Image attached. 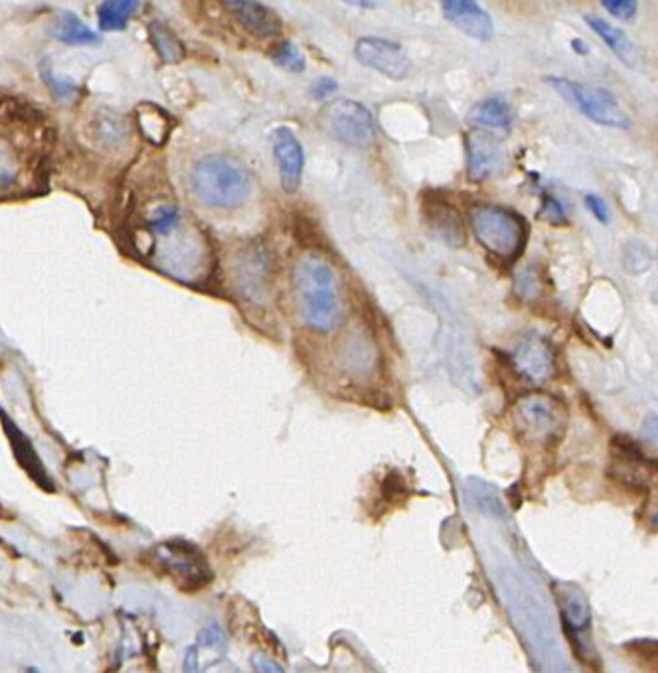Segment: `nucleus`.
<instances>
[{"label": "nucleus", "mask_w": 658, "mask_h": 673, "mask_svg": "<svg viewBox=\"0 0 658 673\" xmlns=\"http://www.w3.org/2000/svg\"><path fill=\"white\" fill-rule=\"evenodd\" d=\"M303 322L315 332H330L339 322L337 275L320 255H303L293 269Z\"/></svg>", "instance_id": "1"}, {"label": "nucleus", "mask_w": 658, "mask_h": 673, "mask_svg": "<svg viewBox=\"0 0 658 673\" xmlns=\"http://www.w3.org/2000/svg\"><path fill=\"white\" fill-rule=\"evenodd\" d=\"M190 186L198 202L216 210H233L252 194L250 173L228 154H208L194 164Z\"/></svg>", "instance_id": "2"}, {"label": "nucleus", "mask_w": 658, "mask_h": 673, "mask_svg": "<svg viewBox=\"0 0 658 673\" xmlns=\"http://www.w3.org/2000/svg\"><path fill=\"white\" fill-rule=\"evenodd\" d=\"M474 238L484 250L503 261L518 260L528 243V223L504 206L474 203L469 212Z\"/></svg>", "instance_id": "3"}, {"label": "nucleus", "mask_w": 658, "mask_h": 673, "mask_svg": "<svg viewBox=\"0 0 658 673\" xmlns=\"http://www.w3.org/2000/svg\"><path fill=\"white\" fill-rule=\"evenodd\" d=\"M546 84L562 96L581 115L607 129H629L630 119L610 89L590 86L570 77H546Z\"/></svg>", "instance_id": "4"}, {"label": "nucleus", "mask_w": 658, "mask_h": 673, "mask_svg": "<svg viewBox=\"0 0 658 673\" xmlns=\"http://www.w3.org/2000/svg\"><path fill=\"white\" fill-rule=\"evenodd\" d=\"M151 563L161 569L176 587L196 593L212 583L213 573L202 551L186 541H166L151 551Z\"/></svg>", "instance_id": "5"}, {"label": "nucleus", "mask_w": 658, "mask_h": 673, "mask_svg": "<svg viewBox=\"0 0 658 673\" xmlns=\"http://www.w3.org/2000/svg\"><path fill=\"white\" fill-rule=\"evenodd\" d=\"M518 431L530 443H550L562 437L568 424V411L558 397L550 394H528L513 409Z\"/></svg>", "instance_id": "6"}, {"label": "nucleus", "mask_w": 658, "mask_h": 673, "mask_svg": "<svg viewBox=\"0 0 658 673\" xmlns=\"http://www.w3.org/2000/svg\"><path fill=\"white\" fill-rule=\"evenodd\" d=\"M319 126L332 141L352 148H369L376 135L372 111L354 99H335L322 107Z\"/></svg>", "instance_id": "7"}, {"label": "nucleus", "mask_w": 658, "mask_h": 673, "mask_svg": "<svg viewBox=\"0 0 658 673\" xmlns=\"http://www.w3.org/2000/svg\"><path fill=\"white\" fill-rule=\"evenodd\" d=\"M611 481L635 490H647L657 481L658 462L649 459L627 434H617L611 443Z\"/></svg>", "instance_id": "8"}, {"label": "nucleus", "mask_w": 658, "mask_h": 673, "mask_svg": "<svg viewBox=\"0 0 658 673\" xmlns=\"http://www.w3.org/2000/svg\"><path fill=\"white\" fill-rule=\"evenodd\" d=\"M354 56L364 68L374 69L380 76L387 77L392 81L406 79L412 69L406 49L394 40L362 36L354 46Z\"/></svg>", "instance_id": "9"}, {"label": "nucleus", "mask_w": 658, "mask_h": 673, "mask_svg": "<svg viewBox=\"0 0 658 673\" xmlns=\"http://www.w3.org/2000/svg\"><path fill=\"white\" fill-rule=\"evenodd\" d=\"M273 156L279 168V180H282L285 192H297L303 183L305 173V153L297 135L289 126H277L273 133Z\"/></svg>", "instance_id": "10"}, {"label": "nucleus", "mask_w": 658, "mask_h": 673, "mask_svg": "<svg viewBox=\"0 0 658 673\" xmlns=\"http://www.w3.org/2000/svg\"><path fill=\"white\" fill-rule=\"evenodd\" d=\"M443 16L461 34L479 42H489L494 36L491 14L476 0H439Z\"/></svg>", "instance_id": "11"}, {"label": "nucleus", "mask_w": 658, "mask_h": 673, "mask_svg": "<svg viewBox=\"0 0 658 673\" xmlns=\"http://www.w3.org/2000/svg\"><path fill=\"white\" fill-rule=\"evenodd\" d=\"M235 289L250 302L260 305L267 297V283H270V261L263 250H250L242 253L235 263Z\"/></svg>", "instance_id": "12"}, {"label": "nucleus", "mask_w": 658, "mask_h": 673, "mask_svg": "<svg viewBox=\"0 0 658 673\" xmlns=\"http://www.w3.org/2000/svg\"><path fill=\"white\" fill-rule=\"evenodd\" d=\"M223 2L235 22L253 36L273 38L282 34L283 22L279 14L260 0H223Z\"/></svg>", "instance_id": "13"}, {"label": "nucleus", "mask_w": 658, "mask_h": 673, "mask_svg": "<svg viewBox=\"0 0 658 673\" xmlns=\"http://www.w3.org/2000/svg\"><path fill=\"white\" fill-rule=\"evenodd\" d=\"M424 216H426L427 225L439 240L446 241L447 245L451 247L465 245V222L461 213L457 212L453 203L447 202L439 196H429L424 202Z\"/></svg>", "instance_id": "14"}, {"label": "nucleus", "mask_w": 658, "mask_h": 673, "mask_svg": "<svg viewBox=\"0 0 658 673\" xmlns=\"http://www.w3.org/2000/svg\"><path fill=\"white\" fill-rule=\"evenodd\" d=\"M513 364L533 382H544L553 374L552 347L542 338H528L514 352Z\"/></svg>", "instance_id": "15"}, {"label": "nucleus", "mask_w": 658, "mask_h": 673, "mask_svg": "<svg viewBox=\"0 0 658 673\" xmlns=\"http://www.w3.org/2000/svg\"><path fill=\"white\" fill-rule=\"evenodd\" d=\"M469 123L484 133L506 136L513 131V109L504 97H486L471 109Z\"/></svg>", "instance_id": "16"}, {"label": "nucleus", "mask_w": 658, "mask_h": 673, "mask_svg": "<svg viewBox=\"0 0 658 673\" xmlns=\"http://www.w3.org/2000/svg\"><path fill=\"white\" fill-rule=\"evenodd\" d=\"M2 427H4V433L9 437L10 446L14 451V456L19 461L20 466L26 471L30 478L36 482L39 486H42L44 490H56L52 486L48 474L44 471V464L40 461L39 454L34 451V446L29 441V437L20 431L17 424L10 421L7 415L2 413Z\"/></svg>", "instance_id": "17"}, {"label": "nucleus", "mask_w": 658, "mask_h": 673, "mask_svg": "<svg viewBox=\"0 0 658 673\" xmlns=\"http://www.w3.org/2000/svg\"><path fill=\"white\" fill-rule=\"evenodd\" d=\"M585 24H588V26L593 30V34H595V36H597V38L619 58V62H623V64L629 66V68H635V66H637L639 52L635 48L633 40H630L623 30L617 29L615 24H611L610 20L601 19L597 14H588V16H585Z\"/></svg>", "instance_id": "18"}, {"label": "nucleus", "mask_w": 658, "mask_h": 673, "mask_svg": "<svg viewBox=\"0 0 658 673\" xmlns=\"http://www.w3.org/2000/svg\"><path fill=\"white\" fill-rule=\"evenodd\" d=\"M556 597L562 610L563 625L573 632H583L591 626V608L580 587L571 583H556Z\"/></svg>", "instance_id": "19"}, {"label": "nucleus", "mask_w": 658, "mask_h": 673, "mask_svg": "<svg viewBox=\"0 0 658 673\" xmlns=\"http://www.w3.org/2000/svg\"><path fill=\"white\" fill-rule=\"evenodd\" d=\"M50 36L68 46H94L101 42L99 34L89 29L76 12L69 10H59L54 14L50 24Z\"/></svg>", "instance_id": "20"}, {"label": "nucleus", "mask_w": 658, "mask_h": 673, "mask_svg": "<svg viewBox=\"0 0 658 673\" xmlns=\"http://www.w3.org/2000/svg\"><path fill=\"white\" fill-rule=\"evenodd\" d=\"M467 170L473 180H483L496 163V151L493 141L486 136L484 131L476 129V133H469L465 141Z\"/></svg>", "instance_id": "21"}, {"label": "nucleus", "mask_w": 658, "mask_h": 673, "mask_svg": "<svg viewBox=\"0 0 658 673\" xmlns=\"http://www.w3.org/2000/svg\"><path fill=\"white\" fill-rule=\"evenodd\" d=\"M149 42L163 64L175 66L186 58L185 42L163 20L149 22Z\"/></svg>", "instance_id": "22"}, {"label": "nucleus", "mask_w": 658, "mask_h": 673, "mask_svg": "<svg viewBox=\"0 0 658 673\" xmlns=\"http://www.w3.org/2000/svg\"><path fill=\"white\" fill-rule=\"evenodd\" d=\"M141 7V0H103L97 9V24L101 32L125 30Z\"/></svg>", "instance_id": "23"}, {"label": "nucleus", "mask_w": 658, "mask_h": 673, "mask_svg": "<svg viewBox=\"0 0 658 673\" xmlns=\"http://www.w3.org/2000/svg\"><path fill=\"white\" fill-rule=\"evenodd\" d=\"M136 125L146 141L153 145H165L166 139L173 131L166 111L156 106H149V103L136 109Z\"/></svg>", "instance_id": "24"}, {"label": "nucleus", "mask_w": 658, "mask_h": 673, "mask_svg": "<svg viewBox=\"0 0 658 673\" xmlns=\"http://www.w3.org/2000/svg\"><path fill=\"white\" fill-rule=\"evenodd\" d=\"M40 76L44 79V84L48 87V91L54 96V99L64 103V106H74L81 96V87L69 77L58 76L46 59L40 66Z\"/></svg>", "instance_id": "25"}, {"label": "nucleus", "mask_w": 658, "mask_h": 673, "mask_svg": "<svg viewBox=\"0 0 658 673\" xmlns=\"http://www.w3.org/2000/svg\"><path fill=\"white\" fill-rule=\"evenodd\" d=\"M180 222H183L180 210L173 203H165L155 208L149 216V231L158 238H171L180 228Z\"/></svg>", "instance_id": "26"}, {"label": "nucleus", "mask_w": 658, "mask_h": 673, "mask_svg": "<svg viewBox=\"0 0 658 673\" xmlns=\"http://www.w3.org/2000/svg\"><path fill=\"white\" fill-rule=\"evenodd\" d=\"M272 62L277 68L290 74H303L307 69V59L290 40H283L277 46H273Z\"/></svg>", "instance_id": "27"}, {"label": "nucleus", "mask_w": 658, "mask_h": 673, "mask_svg": "<svg viewBox=\"0 0 658 673\" xmlns=\"http://www.w3.org/2000/svg\"><path fill=\"white\" fill-rule=\"evenodd\" d=\"M600 2L613 19L633 22L639 16L640 0H600Z\"/></svg>", "instance_id": "28"}, {"label": "nucleus", "mask_w": 658, "mask_h": 673, "mask_svg": "<svg viewBox=\"0 0 658 673\" xmlns=\"http://www.w3.org/2000/svg\"><path fill=\"white\" fill-rule=\"evenodd\" d=\"M585 206L595 216V220H600L601 223L610 222V208H607L605 200L600 198L597 194H588L585 196Z\"/></svg>", "instance_id": "29"}, {"label": "nucleus", "mask_w": 658, "mask_h": 673, "mask_svg": "<svg viewBox=\"0 0 658 673\" xmlns=\"http://www.w3.org/2000/svg\"><path fill=\"white\" fill-rule=\"evenodd\" d=\"M337 89H339V84L332 77H320L310 87V96L315 99H325V97L332 96Z\"/></svg>", "instance_id": "30"}, {"label": "nucleus", "mask_w": 658, "mask_h": 673, "mask_svg": "<svg viewBox=\"0 0 658 673\" xmlns=\"http://www.w3.org/2000/svg\"><path fill=\"white\" fill-rule=\"evenodd\" d=\"M542 216L548 222L560 223L563 222V208L562 203L558 202L552 196H548L544 200Z\"/></svg>", "instance_id": "31"}, {"label": "nucleus", "mask_w": 658, "mask_h": 673, "mask_svg": "<svg viewBox=\"0 0 658 673\" xmlns=\"http://www.w3.org/2000/svg\"><path fill=\"white\" fill-rule=\"evenodd\" d=\"M200 640H202V644L208 646V648H220V650L226 648L222 630H220L218 626H208V628L204 630L202 636H200Z\"/></svg>", "instance_id": "32"}, {"label": "nucleus", "mask_w": 658, "mask_h": 673, "mask_svg": "<svg viewBox=\"0 0 658 673\" xmlns=\"http://www.w3.org/2000/svg\"><path fill=\"white\" fill-rule=\"evenodd\" d=\"M643 434L650 439L652 443L658 444V415H649L643 423Z\"/></svg>", "instance_id": "33"}, {"label": "nucleus", "mask_w": 658, "mask_h": 673, "mask_svg": "<svg viewBox=\"0 0 658 673\" xmlns=\"http://www.w3.org/2000/svg\"><path fill=\"white\" fill-rule=\"evenodd\" d=\"M342 2L349 4V7H354V9H374V2H372V0H342Z\"/></svg>", "instance_id": "34"}, {"label": "nucleus", "mask_w": 658, "mask_h": 673, "mask_svg": "<svg viewBox=\"0 0 658 673\" xmlns=\"http://www.w3.org/2000/svg\"><path fill=\"white\" fill-rule=\"evenodd\" d=\"M255 668H257V670H263V672H275V670H277V672H282V668H279V665L267 664V662H257V660H255Z\"/></svg>", "instance_id": "35"}, {"label": "nucleus", "mask_w": 658, "mask_h": 673, "mask_svg": "<svg viewBox=\"0 0 658 673\" xmlns=\"http://www.w3.org/2000/svg\"><path fill=\"white\" fill-rule=\"evenodd\" d=\"M650 10H658V0H649Z\"/></svg>", "instance_id": "36"}, {"label": "nucleus", "mask_w": 658, "mask_h": 673, "mask_svg": "<svg viewBox=\"0 0 658 673\" xmlns=\"http://www.w3.org/2000/svg\"><path fill=\"white\" fill-rule=\"evenodd\" d=\"M655 521H657V523H658V514H657V516H655Z\"/></svg>", "instance_id": "37"}]
</instances>
